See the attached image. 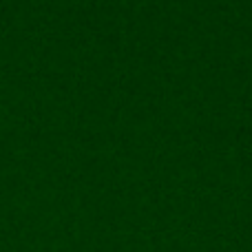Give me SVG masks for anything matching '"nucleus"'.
Listing matches in <instances>:
<instances>
[]
</instances>
